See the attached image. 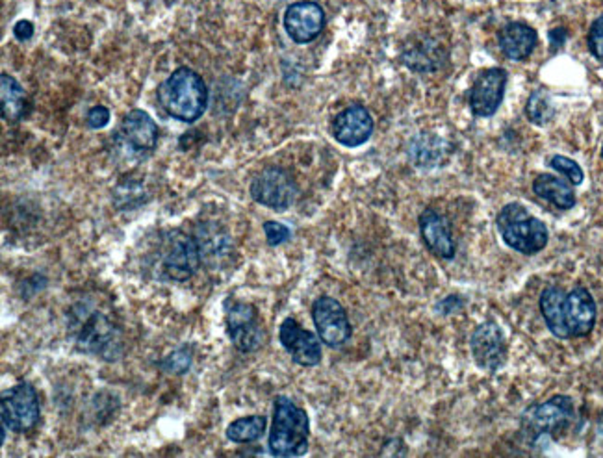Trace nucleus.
Instances as JSON below:
<instances>
[{
	"instance_id": "obj_1",
	"label": "nucleus",
	"mask_w": 603,
	"mask_h": 458,
	"mask_svg": "<svg viewBox=\"0 0 603 458\" xmlns=\"http://www.w3.org/2000/svg\"><path fill=\"white\" fill-rule=\"evenodd\" d=\"M540 310L548 329L557 338L587 336L596 322V304L585 288L570 294L561 288H548L540 295Z\"/></svg>"
},
{
	"instance_id": "obj_2",
	"label": "nucleus",
	"mask_w": 603,
	"mask_h": 458,
	"mask_svg": "<svg viewBox=\"0 0 603 458\" xmlns=\"http://www.w3.org/2000/svg\"><path fill=\"white\" fill-rule=\"evenodd\" d=\"M71 333L80 351L95 354L97 358L114 362L123 353L121 331L112 322L106 312L97 310L93 304L80 303L71 312Z\"/></svg>"
},
{
	"instance_id": "obj_3",
	"label": "nucleus",
	"mask_w": 603,
	"mask_h": 458,
	"mask_svg": "<svg viewBox=\"0 0 603 458\" xmlns=\"http://www.w3.org/2000/svg\"><path fill=\"white\" fill-rule=\"evenodd\" d=\"M158 101L173 119L196 123L206 110L208 89L196 71L178 67L162 82Z\"/></svg>"
},
{
	"instance_id": "obj_4",
	"label": "nucleus",
	"mask_w": 603,
	"mask_h": 458,
	"mask_svg": "<svg viewBox=\"0 0 603 458\" xmlns=\"http://www.w3.org/2000/svg\"><path fill=\"white\" fill-rule=\"evenodd\" d=\"M310 422L307 412L292 399L278 395L273 408L269 451L273 456H303L308 449Z\"/></svg>"
},
{
	"instance_id": "obj_5",
	"label": "nucleus",
	"mask_w": 603,
	"mask_h": 458,
	"mask_svg": "<svg viewBox=\"0 0 603 458\" xmlns=\"http://www.w3.org/2000/svg\"><path fill=\"white\" fill-rule=\"evenodd\" d=\"M496 224L503 242L522 254H535L548 244L546 224L518 203L507 204L499 212Z\"/></svg>"
},
{
	"instance_id": "obj_6",
	"label": "nucleus",
	"mask_w": 603,
	"mask_h": 458,
	"mask_svg": "<svg viewBox=\"0 0 603 458\" xmlns=\"http://www.w3.org/2000/svg\"><path fill=\"white\" fill-rule=\"evenodd\" d=\"M158 274L166 281L184 283L192 279L201 265L197 240L180 231H169L158 244Z\"/></svg>"
},
{
	"instance_id": "obj_7",
	"label": "nucleus",
	"mask_w": 603,
	"mask_h": 458,
	"mask_svg": "<svg viewBox=\"0 0 603 458\" xmlns=\"http://www.w3.org/2000/svg\"><path fill=\"white\" fill-rule=\"evenodd\" d=\"M39 397L30 383H19L0 399L3 425L14 433H26L39 422Z\"/></svg>"
},
{
	"instance_id": "obj_8",
	"label": "nucleus",
	"mask_w": 603,
	"mask_h": 458,
	"mask_svg": "<svg viewBox=\"0 0 603 458\" xmlns=\"http://www.w3.org/2000/svg\"><path fill=\"white\" fill-rule=\"evenodd\" d=\"M251 197L266 208L285 212L296 203L297 186L285 169L267 167L253 178Z\"/></svg>"
},
{
	"instance_id": "obj_9",
	"label": "nucleus",
	"mask_w": 603,
	"mask_h": 458,
	"mask_svg": "<svg viewBox=\"0 0 603 458\" xmlns=\"http://www.w3.org/2000/svg\"><path fill=\"white\" fill-rule=\"evenodd\" d=\"M226 333L235 344V347L242 353L258 351L266 342V333L258 319V312L249 303H232L228 306L226 315Z\"/></svg>"
},
{
	"instance_id": "obj_10",
	"label": "nucleus",
	"mask_w": 603,
	"mask_h": 458,
	"mask_svg": "<svg viewBox=\"0 0 603 458\" xmlns=\"http://www.w3.org/2000/svg\"><path fill=\"white\" fill-rule=\"evenodd\" d=\"M312 319L319 340L333 349L342 347L351 338V324L346 308L333 297L323 295L312 304Z\"/></svg>"
},
{
	"instance_id": "obj_11",
	"label": "nucleus",
	"mask_w": 603,
	"mask_h": 458,
	"mask_svg": "<svg viewBox=\"0 0 603 458\" xmlns=\"http://www.w3.org/2000/svg\"><path fill=\"white\" fill-rule=\"evenodd\" d=\"M574 416V404L570 397L555 395L546 403L533 406L524 416L526 431L533 434H551L570 423Z\"/></svg>"
},
{
	"instance_id": "obj_12",
	"label": "nucleus",
	"mask_w": 603,
	"mask_h": 458,
	"mask_svg": "<svg viewBox=\"0 0 603 458\" xmlns=\"http://www.w3.org/2000/svg\"><path fill=\"white\" fill-rule=\"evenodd\" d=\"M507 85V73L499 67L483 71L474 82L470 108L477 117H490L497 112Z\"/></svg>"
},
{
	"instance_id": "obj_13",
	"label": "nucleus",
	"mask_w": 603,
	"mask_h": 458,
	"mask_svg": "<svg viewBox=\"0 0 603 458\" xmlns=\"http://www.w3.org/2000/svg\"><path fill=\"white\" fill-rule=\"evenodd\" d=\"M278 340L283 347L292 354L294 362L305 368H312L321 362V344L316 334L305 331L296 319L288 317L278 329Z\"/></svg>"
},
{
	"instance_id": "obj_14",
	"label": "nucleus",
	"mask_w": 603,
	"mask_h": 458,
	"mask_svg": "<svg viewBox=\"0 0 603 458\" xmlns=\"http://www.w3.org/2000/svg\"><path fill=\"white\" fill-rule=\"evenodd\" d=\"M374 132V119L369 112L360 106L353 105L340 112L333 123V135L335 140L344 147H360L364 145Z\"/></svg>"
},
{
	"instance_id": "obj_15",
	"label": "nucleus",
	"mask_w": 603,
	"mask_h": 458,
	"mask_svg": "<svg viewBox=\"0 0 603 458\" xmlns=\"http://www.w3.org/2000/svg\"><path fill=\"white\" fill-rule=\"evenodd\" d=\"M158 124L144 110H132L121 123L119 137L134 153H151L158 144Z\"/></svg>"
},
{
	"instance_id": "obj_16",
	"label": "nucleus",
	"mask_w": 603,
	"mask_h": 458,
	"mask_svg": "<svg viewBox=\"0 0 603 458\" xmlns=\"http://www.w3.org/2000/svg\"><path fill=\"white\" fill-rule=\"evenodd\" d=\"M325 26V14L319 5L303 0L288 6L285 14V28L296 43L314 41Z\"/></svg>"
},
{
	"instance_id": "obj_17",
	"label": "nucleus",
	"mask_w": 603,
	"mask_h": 458,
	"mask_svg": "<svg viewBox=\"0 0 603 458\" xmlns=\"http://www.w3.org/2000/svg\"><path fill=\"white\" fill-rule=\"evenodd\" d=\"M472 354L483 370L496 372L501 368L507 354V345L505 336L496 324L488 322L476 329L472 336Z\"/></svg>"
},
{
	"instance_id": "obj_18",
	"label": "nucleus",
	"mask_w": 603,
	"mask_h": 458,
	"mask_svg": "<svg viewBox=\"0 0 603 458\" xmlns=\"http://www.w3.org/2000/svg\"><path fill=\"white\" fill-rule=\"evenodd\" d=\"M420 233L433 254L444 260H451L455 256V242L451 236V226L446 217L438 212L427 208L420 215Z\"/></svg>"
},
{
	"instance_id": "obj_19",
	"label": "nucleus",
	"mask_w": 603,
	"mask_h": 458,
	"mask_svg": "<svg viewBox=\"0 0 603 458\" xmlns=\"http://www.w3.org/2000/svg\"><path fill=\"white\" fill-rule=\"evenodd\" d=\"M201 260L210 267L217 269L232 254V240L225 228L216 223H205L197 228L196 234Z\"/></svg>"
},
{
	"instance_id": "obj_20",
	"label": "nucleus",
	"mask_w": 603,
	"mask_h": 458,
	"mask_svg": "<svg viewBox=\"0 0 603 458\" xmlns=\"http://www.w3.org/2000/svg\"><path fill=\"white\" fill-rule=\"evenodd\" d=\"M537 45V32L524 23H510L499 32V47L508 60H526Z\"/></svg>"
},
{
	"instance_id": "obj_21",
	"label": "nucleus",
	"mask_w": 603,
	"mask_h": 458,
	"mask_svg": "<svg viewBox=\"0 0 603 458\" xmlns=\"http://www.w3.org/2000/svg\"><path fill=\"white\" fill-rule=\"evenodd\" d=\"M533 192L540 199L551 203L553 206L561 208V210H570L576 204V194L568 182L563 178L551 176V174H540L535 180Z\"/></svg>"
},
{
	"instance_id": "obj_22",
	"label": "nucleus",
	"mask_w": 603,
	"mask_h": 458,
	"mask_svg": "<svg viewBox=\"0 0 603 458\" xmlns=\"http://www.w3.org/2000/svg\"><path fill=\"white\" fill-rule=\"evenodd\" d=\"M0 95H3V117L6 121H19L25 115L26 95L23 85L10 75H0Z\"/></svg>"
},
{
	"instance_id": "obj_23",
	"label": "nucleus",
	"mask_w": 603,
	"mask_h": 458,
	"mask_svg": "<svg viewBox=\"0 0 603 458\" xmlns=\"http://www.w3.org/2000/svg\"><path fill=\"white\" fill-rule=\"evenodd\" d=\"M266 425L267 422L264 416L240 418L226 427V438L235 443H251L264 434Z\"/></svg>"
},
{
	"instance_id": "obj_24",
	"label": "nucleus",
	"mask_w": 603,
	"mask_h": 458,
	"mask_svg": "<svg viewBox=\"0 0 603 458\" xmlns=\"http://www.w3.org/2000/svg\"><path fill=\"white\" fill-rule=\"evenodd\" d=\"M526 114L529 117V121L535 123V124H538V126H544V124H548L553 119L555 110H553V105H551V101H549L546 91H542V89L535 91V94L528 101Z\"/></svg>"
},
{
	"instance_id": "obj_25",
	"label": "nucleus",
	"mask_w": 603,
	"mask_h": 458,
	"mask_svg": "<svg viewBox=\"0 0 603 458\" xmlns=\"http://www.w3.org/2000/svg\"><path fill=\"white\" fill-rule=\"evenodd\" d=\"M192 360H194V353L188 345H182L178 349H175L171 354H167L162 362H160V368L167 373H175V375H184L186 372H190L192 368Z\"/></svg>"
},
{
	"instance_id": "obj_26",
	"label": "nucleus",
	"mask_w": 603,
	"mask_h": 458,
	"mask_svg": "<svg viewBox=\"0 0 603 458\" xmlns=\"http://www.w3.org/2000/svg\"><path fill=\"white\" fill-rule=\"evenodd\" d=\"M549 165L555 169V171H559L561 174H565L572 184H581L585 174H583V169L579 167V164H576L574 160L567 158V156H561V154H557L549 160Z\"/></svg>"
},
{
	"instance_id": "obj_27",
	"label": "nucleus",
	"mask_w": 603,
	"mask_h": 458,
	"mask_svg": "<svg viewBox=\"0 0 603 458\" xmlns=\"http://www.w3.org/2000/svg\"><path fill=\"white\" fill-rule=\"evenodd\" d=\"M264 233H266V240L271 247H276V245H283L285 242L290 240L292 233H290V228L283 223H276V221H267L264 223Z\"/></svg>"
},
{
	"instance_id": "obj_28",
	"label": "nucleus",
	"mask_w": 603,
	"mask_h": 458,
	"mask_svg": "<svg viewBox=\"0 0 603 458\" xmlns=\"http://www.w3.org/2000/svg\"><path fill=\"white\" fill-rule=\"evenodd\" d=\"M588 47H590V53L603 62V15L598 17L590 28V34H588Z\"/></svg>"
},
{
	"instance_id": "obj_29",
	"label": "nucleus",
	"mask_w": 603,
	"mask_h": 458,
	"mask_svg": "<svg viewBox=\"0 0 603 458\" xmlns=\"http://www.w3.org/2000/svg\"><path fill=\"white\" fill-rule=\"evenodd\" d=\"M87 126L93 130H101L110 123V110L106 106H95L87 112Z\"/></svg>"
},
{
	"instance_id": "obj_30",
	"label": "nucleus",
	"mask_w": 603,
	"mask_h": 458,
	"mask_svg": "<svg viewBox=\"0 0 603 458\" xmlns=\"http://www.w3.org/2000/svg\"><path fill=\"white\" fill-rule=\"evenodd\" d=\"M14 34L19 41H28L34 35V25L30 21H19L14 26Z\"/></svg>"
},
{
	"instance_id": "obj_31",
	"label": "nucleus",
	"mask_w": 603,
	"mask_h": 458,
	"mask_svg": "<svg viewBox=\"0 0 603 458\" xmlns=\"http://www.w3.org/2000/svg\"><path fill=\"white\" fill-rule=\"evenodd\" d=\"M599 433H601V436H603V418H601V422H599Z\"/></svg>"
},
{
	"instance_id": "obj_32",
	"label": "nucleus",
	"mask_w": 603,
	"mask_h": 458,
	"mask_svg": "<svg viewBox=\"0 0 603 458\" xmlns=\"http://www.w3.org/2000/svg\"><path fill=\"white\" fill-rule=\"evenodd\" d=\"M601 156H603V151H601Z\"/></svg>"
}]
</instances>
